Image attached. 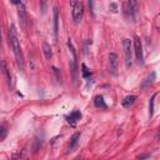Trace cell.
Wrapping results in <instances>:
<instances>
[{
	"label": "cell",
	"instance_id": "9c48e42d",
	"mask_svg": "<svg viewBox=\"0 0 160 160\" xmlns=\"http://www.w3.org/2000/svg\"><path fill=\"white\" fill-rule=\"evenodd\" d=\"M80 119H81V112H80L79 110H72L69 115H66V121H68L70 125H72V126H75L76 122H78Z\"/></svg>",
	"mask_w": 160,
	"mask_h": 160
},
{
	"label": "cell",
	"instance_id": "5b68a950",
	"mask_svg": "<svg viewBox=\"0 0 160 160\" xmlns=\"http://www.w3.org/2000/svg\"><path fill=\"white\" fill-rule=\"evenodd\" d=\"M122 49H124V56H125V65L130 68L132 65V44L130 39L122 40Z\"/></svg>",
	"mask_w": 160,
	"mask_h": 160
},
{
	"label": "cell",
	"instance_id": "603a6c76",
	"mask_svg": "<svg viewBox=\"0 0 160 160\" xmlns=\"http://www.w3.org/2000/svg\"><path fill=\"white\" fill-rule=\"evenodd\" d=\"M74 160H80V156H76V158H75Z\"/></svg>",
	"mask_w": 160,
	"mask_h": 160
},
{
	"label": "cell",
	"instance_id": "2e32d148",
	"mask_svg": "<svg viewBox=\"0 0 160 160\" xmlns=\"http://www.w3.org/2000/svg\"><path fill=\"white\" fill-rule=\"evenodd\" d=\"M154 80H155V72H151V74L144 80V82H142V85H141V89H145V88H148L149 85H151Z\"/></svg>",
	"mask_w": 160,
	"mask_h": 160
},
{
	"label": "cell",
	"instance_id": "e0dca14e",
	"mask_svg": "<svg viewBox=\"0 0 160 160\" xmlns=\"http://www.w3.org/2000/svg\"><path fill=\"white\" fill-rule=\"evenodd\" d=\"M156 92L155 94H152V96L150 98V100H149V118H152V115H154V104H155V98H156Z\"/></svg>",
	"mask_w": 160,
	"mask_h": 160
},
{
	"label": "cell",
	"instance_id": "44dd1931",
	"mask_svg": "<svg viewBox=\"0 0 160 160\" xmlns=\"http://www.w3.org/2000/svg\"><path fill=\"white\" fill-rule=\"evenodd\" d=\"M109 8H110V10H111L112 12H116V11H118V4H116V2H111Z\"/></svg>",
	"mask_w": 160,
	"mask_h": 160
},
{
	"label": "cell",
	"instance_id": "3957f363",
	"mask_svg": "<svg viewBox=\"0 0 160 160\" xmlns=\"http://www.w3.org/2000/svg\"><path fill=\"white\" fill-rule=\"evenodd\" d=\"M122 14L128 21L134 22L138 15V4L135 1H125L122 4Z\"/></svg>",
	"mask_w": 160,
	"mask_h": 160
},
{
	"label": "cell",
	"instance_id": "7a4b0ae2",
	"mask_svg": "<svg viewBox=\"0 0 160 160\" xmlns=\"http://www.w3.org/2000/svg\"><path fill=\"white\" fill-rule=\"evenodd\" d=\"M68 48L71 52V61H70V72H71V78H72V81L75 84H78V80H79V69H78V56H76V51H75V48L71 42V40L68 41Z\"/></svg>",
	"mask_w": 160,
	"mask_h": 160
},
{
	"label": "cell",
	"instance_id": "ba28073f",
	"mask_svg": "<svg viewBox=\"0 0 160 160\" xmlns=\"http://www.w3.org/2000/svg\"><path fill=\"white\" fill-rule=\"evenodd\" d=\"M109 71L111 75H118V55L111 52L109 54Z\"/></svg>",
	"mask_w": 160,
	"mask_h": 160
},
{
	"label": "cell",
	"instance_id": "cb8c5ba5",
	"mask_svg": "<svg viewBox=\"0 0 160 160\" xmlns=\"http://www.w3.org/2000/svg\"><path fill=\"white\" fill-rule=\"evenodd\" d=\"M0 46H1V31H0Z\"/></svg>",
	"mask_w": 160,
	"mask_h": 160
},
{
	"label": "cell",
	"instance_id": "ffe728a7",
	"mask_svg": "<svg viewBox=\"0 0 160 160\" xmlns=\"http://www.w3.org/2000/svg\"><path fill=\"white\" fill-rule=\"evenodd\" d=\"M6 134H8L6 128H5V126H2V125H0V140H1V139H4V138L6 136Z\"/></svg>",
	"mask_w": 160,
	"mask_h": 160
},
{
	"label": "cell",
	"instance_id": "5bb4252c",
	"mask_svg": "<svg viewBox=\"0 0 160 160\" xmlns=\"http://www.w3.org/2000/svg\"><path fill=\"white\" fill-rule=\"evenodd\" d=\"M135 100H136V96H135V95H128V96H125V98L122 99L121 105H122L124 108H130L131 105H134Z\"/></svg>",
	"mask_w": 160,
	"mask_h": 160
},
{
	"label": "cell",
	"instance_id": "4fadbf2b",
	"mask_svg": "<svg viewBox=\"0 0 160 160\" xmlns=\"http://www.w3.org/2000/svg\"><path fill=\"white\" fill-rule=\"evenodd\" d=\"M79 140H80V134H79V132H75V134L71 136V139H70V144H69V146H68V152L72 151V150L76 148Z\"/></svg>",
	"mask_w": 160,
	"mask_h": 160
},
{
	"label": "cell",
	"instance_id": "d6986e66",
	"mask_svg": "<svg viewBox=\"0 0 160 160\" xmlns=\"http://www.w3.org/2000/svg\"><path fill=\"white\" fill-rule=\"evenodd\" d=\"M52 72L55 75V79L58 81V84H61V74H60V70L56 66H52Z\"/></svg>",
	"mask_w": 160,
	"mask_h": 160
},
{
	"label": "cell",
	"instance_id": "ac0fdd59",
	"mask_svg": "<svg viewBox=\"0 0 160 160\" xmlns=\"http://www.w3.org/2000/svg\"><path fill=\"white\" fill-rule=\"evenodd\" d=\"M81 74H82V76H84V79H86V80H89L90 79V76H91V71L88 69V66L85 65V64H81Z\"/></svg>",
	"mask_w": 160,
	"mask_h": 160
},
{
	"label": "cell",
	"instance_id": "d4e9b609",
	"mask_svg": "<svg viewBox=\"0 0 160 160\" xmlns=\"http://www.w3.org/2000/svg\"><path fill=\"white\" fill-rule=\"evenodd\" d=\"M26 160H28V159H26Z\"/></svg>",
	"mask_w": 160,
	"mask_h": 160
},
{
	"label": "cell",
	"instance_id": "277c9868",
	"mask_svg": "<svg viewBox=\"0 0 160 160\" xmlns=\"http://www.w3.org/2000/svg\"><path fill=\"white\" fill-rule=\"evenodd\" d=\"M70 6H71V16L75 24H79L82 19V14H84V5L80 1H70Z\"/></svg>",
	"mask_w": 160,
	"mask_h": 160
},
{
	"label": "cell",
	"instance_id": "8992f818",
	"mask_svg": "<svg viewBox=\"0 0 160 160\" xmlns=\"http://www.w3.org/2000/svg\"><path fill=\"white\" fill-rule=\"evenodd\" d=\"M135 52V58H136V61L142 65L144 64V54H142V45H141V40L139 36H134V50Z\"/></svg>",
	"mask_w": 160,
	"mask_h": 160
},
{
	"label": "cell",
	"instance_id": "7402d4cb",
	"mask_svg": "<svg viewBox=\"0 0 160 160\" xmlns=\"http://www.w3.org/2000/svg\"><path fill=\"white\" fill-rule=\"evenodd\" d=\"M150 155L149 154H146V155H144V156H141V158H139V160H145V159H148Z\"/></svg>",
	"mask_w": 160,
	"mask_h": 160
},
{
	"label": "cell",
	"instance_id": "52a82bcc",
	"mask_svg": "<svg viewBox=\"0 0 160 160\" xmlns=\"http://www.w3.org/2000/svg\"><path fill=\"white\" fill-rule=\"evenodd\" d=\"M16 6H18V15H19V19H20V22H21V26L22 29H26V21H28V16H26V10H25V6L22 2H14Z\"/></svg>",
	"mask_w": 160,
	"mask_h": 160
},
{
	"label": "cell",
	"instance_id": "6da1fadb",
	"mask_svg": "<svg viewBox=\"0 0 160 160\" xmlns=\"http://www.w3.org/2000/svg\"><path fill=\"white\" fill-rule=\"evenodd\" d=\"M9 42L11 45L12 51H14L16 65H18L19 70L24 71L25 61H24V55H22V50H21V46H20V41H19V38H18V34H16L15 25H11L10 29H9Z\"/></svg>",
	"mask_w": 160,
	"mask_h": 160
},
{
	"label": "cell",
	"instance_id": "9a60e30c",
	"mask_svg": "<svg viewBox=\"0 0 160 160\" xmlns=\"http://www.w3.org/2000/svg\"><path fill=\"white\" fill-rule=\"evenodd\" d=\"M42 52H44V56H45L46 60H50L52 58V50H51L50 44L42 42Z\"/></svg>",
	"mask_w": 160,
	"mask_h": 160
},
{
	"label": "cell",
	"instance_id": "8fae6325",
	"mask_svg": "<svg viewBox=\"0 0 160 160\" xmlns=\"http://www.w3.org/2000/svg\"><path fill=\"white\" fill-rule=\"evenodd\" d=\"M94 105L98 108V109H102V110H106L108 109V105L104 100V98L101 95H96L94 98Z\"/></svg>",
	"mask_w": 160,
	"mask_h": 160
},
{
	"label": "cell",
	"instance_id": "7c38bea8",
	"mask_svg": "<svg viewBox=\"0 0 160 160\" xmlns=\"http://www.w3.org/2000/svg\"><path fill=\"white\" fill-rule=\"evenodd\" d=\"M54 34H55V39H58V34H59V10L56 6H54Z\"/></svg>",
	"mask_w": 160,
	"mask_h": 160
},
{
	"label": "cell",
	"instance_id": "30bf717a",
	"mask_svg": "<svg viewBox=\"0 0 160 160\" xmlns=\"http://www.w3.org/2000/svg\"><path fill=\"white\" fill-rule=\"evenodd\" d=\"M0 69H1V72H2V74L5 75V78H6V81H8L9 86H11V75H10L9 69H8V66H6V62H5L4 60L0 61Z\"/></svg>",
	"mask_w": 160,
	"mask_h": 160
}]
</instances>
